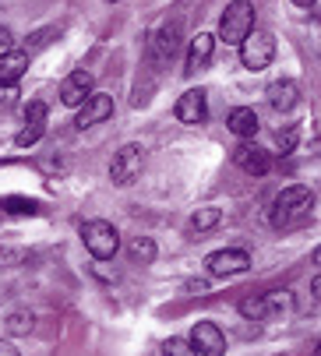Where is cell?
<instances>
[{
    "instance_id": "cell-1",
    "label": "cell",
    "mask_w": 321,
    "mask_h": 356,
    "mask_svg": "<svg viewBox=\"0 0 321 356\" xmlns=\"http://www.w3.org/2000/svg\"><path fill=\"white\" fill-rule=\"evenodd\" d=\"M311 209H314V194H311L307 187L293 184V187L279 191L276 201H272V226H276V229H286V226L307 219Z\"/></svg>"
},
{
    "instance_id": "cell-2",
    "label": "cell",
    "mask_w": 321,
    "mask_h": 356,
    "mask_svg": "<svg viewBox=\"0 0 321 356\" xmlns=\"http://www.w3.org/2000/svg\"><path fill=\"white\" fill-rule=\"evenodd\" d=\"M81 240H85V250L92 254L95 261H110L113 254L120 250V233L113 222H106V219H92L81 226Z\"/></svg>"
},
{
    "instance_id": "cell-3",
    "label": "cell",
    "mask_w": 321,
    "mask_h": 356,
    "mask_svg": "<svg viewBox=\"0 0 321 356\" xmlns=\"http://www.w3.org/2000/svg\"><path fill=\"white\" fill-rule=\"evenodd\" d=\"M272 57H276V35L269 32V29H251L247 35H244V42H240V60H244V67L247 71H265L272 64Z\"/></svg>"
},
{
    "instance_id": "cell-4",
    "label": "cell",
    "mask_w": 321,
    "mask_h": 356,
    "mask_svg": "<svg viewBox=\"0 0 321 356\" xmlns=\"http://www.w3.org/2000/svg\"><path fill=\"white\" fill-rule=\"evenodd\" d=\"M254 29V4L251 0H233V4H226L223 18H219V35L226 46H240L244 35Z\"/></svg>"
},
{
    "instance_id": "cell-5",
    "label": "cell",
    "mask_w": 321,
    "mask_h": 356,
    "mask_svg": "<svg viewBox=\"0 0 321 356\" xmlns=\"http://www.w3.org/2000/svg\"><path fill=\"white\" fill-rule=\"evenodd\" d=\"M293 307L290 293H258V296H244L240 300V314L251 321H272L279 314H286Z\"/></svg>"
},
{
    "instance_id": "cell-6",
    "label": "cell",
    "mask_w": 321,
    "mask_h": 356,
    "mask_svg": "<svg viewBox=\"0 0 321 356\" xmlns=\"http://www.w3.org/2000/svg\"><path fill=\"white\" fill-rule=\"evenodd\" d=\"M141 170H145V148L141 145H124L117 156H113V163H110V180L117 184V187H131L138 177H141Z\"/></svg>"
},
{
    "instance_id": "cell-7",
    "label": "cell",
    "mask_w": 321,
    "mask_h": 356,
    "mask_svg": "<svg viewBox=\"0 0 321 356\" xmlns=\"http://www.w3.org/2000/svg\"><path fill=\"white\" fill-rule=\"evenodd\" d=\"M205 265H208V275L226 279V275H240L251 268V254L240 247H223V250H212L205 258Z\"/></svg>"
},
{
    "instance_id": "cell-8",
    "label": "cell",
    "mask_w": 321,
    "mask_h": 356,
    "mask_svg": "<svg viewBox=\"0 0 321 356\" xmlns=\"http://www.w3.org/2000/svg\"><path fill=\"white\" fill-rule=\"evenodd\" d=\"M177 120L180 124H187V127H198V124H205V117H208V95H205V88H187L180 99H177Z\"/></svg>"
},
{
    "instance_id": "cell-9",
    "label": "cell",
    "mask_w": 321,
    "mask_h": 356,
    "mask_svg": "<svg viewBox=\"0 0 321 356\" xmlns=\"http://www.w3.org/2000/svg\"><path fill=\"white\" fill-rule=\"evenodd\" d=\"M191 346L198 356H223L226 353V335L219 332V325L212 321H198L191 328Z\"/></svg>"
},
{
    "instance_id": "cell-10",
    "label": "cell",
    "mask_w": 321,
    "mask_h": 356,
    "mask_svg": "<svg viewBox=\"0 0 321 356\" xmlns=\"http://www.w3.org/2000/svg\"><path fill=\"white\" fill-rule=\"evenodd\" d=\"M113 117V95H102V92H92L85 103L78 106V117H75V124L85 131V127H95V124H102V120H110Z\"/></svg>"
},
{
    "instance_id": "cell-11",
    "label": "cell",
    "mask_w": 321,
    "mask_h": 356,
    "mask_svg": "<svg viewBox=\"0 0 321 356\" xmlns=\"http://www.w3.org/2000/svg\"><path fill=\"white\" fill-rule=\"evenodd\" d=\"M233 163H237L244 173H251V177H265V173L272 170L269 152H265V148H258L254 141H240V145L233 148Z\"/></svg>"
},
{
    "instance_id": "cell-12",
    "label": "cell",
    "mask_w": 321,
    "mask_h": 356,
    "mask_svg": "<svg viewBox=\"0 0 321 356\" xmlns=\"http://www.w3.org/2000/svg\"><path fill=\"white\" fill-rule=\"evenodd\" d=\"M95 92V81H92V74L88 71H71L64 81H61V103L64 106H81L85 103V99Z\"/></svg>"
},
{
    "instance_id": "cell-13",
    "label": "cell",
    "mask_w": 321,
    "mask_h": 356,
    "mask_svg": "<svg viewBox=\"0 0 321 356\" xmlns=\"http://www.w3.org/2000/svg\"><path fill=\"white\" fill-rule=\"evenodd\" d=\"M46 134V103H29V110H25V127L15 134V145L18 148H32L39 138Z\"/></svg>"
},
{
    "instance_id": "cell-14",
    "label": "cell",
    "mask_w": 321,
    "mask_h": 356,
    "mask_svg": "<svg viewBox=\"0 0 321 356\" xmlns=\"http://www.w3.org/2000/svg\"><path fill=\"white\" fill-rule=\"evenodd\" d=\"M180 32H184V22L173 18V22H166L163 29L152 35V54H155V60H170V57L177 54V49H180Z\"/></svg>"
},
{
    "instance_id": "cell-15",
    "label": "cell",
    "mask_w": 321,
    "mask_h": 356,
    "mask_svg": "<svg viewBox=\"0 0 321 356\" xmlns=\"http://www.w3.org/2000/svg\"><path fill=\"white\" fill-rule=\"evenodd\" d=\"M212 54H216V35L212 32H198L194 39H191V49H187V74H194V71H201V67H208V60H212Z\"/></svg>"
},
{
    "instance_id": "cell-16",
    "label": "cell",
    "mask_w": 321,
    "mask_h": 356,
    "mask_svg": "<svg viewBox=\"0 0 321 356\" xmlns=\"http://www.w3.org/2000/svg\"><path fill=\"white\" fill-rule=\"evenodd\" d=\"M269 103H272V110L290 113V110L300 103V88H297V81H290V78L272 81V85H269Z\"/></svg>"
},
{
    "instance_id": "cell-17",
    "label": "cell",
    "mask_w": 321,
    "mask_h": 356,
    "mask_svg": "<svg viewBox=\"0 0 321 356\" xmlns=\"http://www.w3.org/2000/svg\"><path fill=\"white\" fill-rule=\"evenodd\" d=\"M226 127L237 134V138H254L258 134V127H261V120H258V113L251 110V106H237V110H230V117H226Z\"/></svg>"
},
{
    "instance_id": "cell-18",
    "label": "cell",
    "mask_w": 321,
    "mask_h": 356,
    "mask_svg": "<svg viewBox=\"0 0 321 356\" xmlns=\"http://www.w3.org/2000/svg\"><path fill=\"white\" fill-rule=\"evenodd\" d=\"M25 67H29V57L25 54H11L8 57H0V85H18V78L25 74Z\"/></svg>"
},
{
    "instance_id": "cell-19",
    "label": "cell",
    "mask_w": 321,
    "mask_h": 356,
    "mask_svg": "<svg viewBox=\"0 0 321 356\" xmlns=\"http://www.w3.org/2000/svg\"><path fill=\"white\" fill-rule=\"evenodd\" d=\"M0 209H4L8 216H39L42 205L36 197H22V194H8V197H0Z\"/></svg>"
},
{
    "instance_id": "cell-20",
    "label": "cell",
    "mask_w": 321,
    "mask_h": 356,
    "mask_svg": "<svg viewBox=\"0 0 321 356\" xmlns=\"http://www.w3.org/2000/svg\"><path fill=\"white\" fill-rule=\"evenodd\" d=\"M219 219H223V209H216V205L198 209V212L191 216V229H194V233H205V229H212V226H219Z\"/></svg>"
},
{
    "instance_id": "cell-21",
    "label": "cell",
    "mask_w": 321,
    "mask_h": 356,
    "mask_svg": "<svg viewBox=\"0 0 321 356\" xmlns=\"http://www.w3.org/2000/svg\"><path fill=\"white\" fill-rule=\"evenodd\" d=\"M61 35V25H49V29H39V32H32L29 35V42H25V57H32L36 49H42L49 39H57Z\"/></svg>"
},
{
    "instance_id": "cell-22",
    "label": "cell",
    "mask_w": 321,
    "mask_h": 356,
    "mask_svg": "<svg viewBox=\"0 0 321 356\" xmlns=\"http://www.w3.org/2000/svg\"><path fill=\"white\" fill-rule=\"evenodd\" d=\"M131 258L141 261V265H152V261H155V240H148V236L131 240Z\"/></svg>"
},
{
    "instance_id": "cell-23",
    "label": "cell",
    "mask_w": 321,
    "mask_h": 356,
    "mask_svg": "<svg viewBox=\"0 0 321 356\" xmlns=\"http://www.w3.org/2000/svg\"><path fill=\"white\" fill-rule=\"evenodd\" d=\"M4 328L11 335H29L32 332V311H11L8 321H4Z\"/></svg>"
},
{
    "instance_id": "cell-24",
    "label": "cell",
    "mask_w": 321,
    "mask_h": 356,
    "mask_svg": "<svg viewBox=\"0 0 321 356\" xmlns=\"http://www.w3.org/2000/svg\"><path fill=\"white\" fill-rule=\"evenodd\" d=\"M297 138H300V127H297V124H290L286 131L276 134V141H279V148H283V156H290V152L297 148Z\"/></svg>"
},
{
    "instance_id": "cell-25",
    "label": "cell",
    "mask_w": 321,
    "mask_h": 356,
    "mask_svg": "<svg viewBox=\"0 0 321 356\" xmlns=\"http://www.w3.org/2000/svg\"><path fill=\"white\" fill-rule=\"evenodd\" d=\"M163 356H198V353H194V346L187 339H170L163 346Z\"/></svg>"
},
{
    "instance_id": "cell-26",
    "label": "cell",
    "mask_w": 321,
    "mask_h": 356,
    "mask_svg": "<svg viewBox=\"0 0 321 356\" xmlns=\"http://www.w3.org/2000/svg\"><path fill=\"white\" fill-rule=\"evenodd\" d=\"M29 254L22 247H0V268H11V265H22Z\"/></svg>"
},
{
    "instance_id": "cell-27",
    "label": "cell",
    "mask_w": 321,
    "mask_h": 356,
    "mask_svg": "<svg viewBox=\"0 0 321 356\" xmlns=\"http://www.w3.org/2000/svg\"><path fill=\"white\" fill-rule=\"evenodd\" d=\"M11 49H15V32L0 25V57H8Z\"/></svg>"
},
{
    "instance_id": "cell-28",
    "label": "cell",
    "mask_w": 321,
    "mask_h": 356,
    "mask_svg": "<svg viewBox=\"0 0 321 356\" xmlns=\"http://www.w3.org/2000/svg\"><path fill=\"white\" fill-rule=\"evenodd\" d=\"M0 356H22V353H18V349L8 342V339H0Z\"/></svg>"
},
{
    "instance_id": "cell-29",
    "label": "cell",
    "mask_w": 321,
    "mask_h": 356,
    "mask_svg": "<svg viewBox=\"0 0 321 356\" xmlns=\"http://www.w3.org/2000/svg\"><path fill=\"white\" fill-rule=\"evenodd\" d=\"M15 99V85H0V103H11Z\"/></svg>"
},
{
    "instance_id": "cell-30",
    "label": "cell",
    "mask_w": 321,
    "mask_h": 356,
    "mask_svg": "<svg viewBox=\"0 0 321 356\" xmlns=\"http://www.w3.org/2000/svg\"><path fill=\"white\" fill-rule=\"evenodd\" d=\"M293 4H297V8H314L318 0H293Z\"/></svg>"
}]
</instances>
